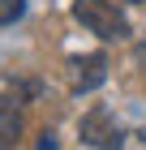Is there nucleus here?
<instances>
[{
	"label": "nucleus",
	"instance_id": "nucleus-6",
	"mask_svg": "<svg viewBox=\"0 0 146 150\" xmlns=\"http://www.w3.org/2000/svg\"><path fill=\"white\" fill-rule=\"evenodd\" d=\"M34 150H56V137H52V133H43V137H39V146Z\"/></svg>",
	"mask_w": 146,
	"mask_h": 150
},
{
	"label": "nucleus",
	"instance_id": "nucleus-2",
	"mask_svg": "<svg viewBox=\"0 0 146 150\" xmlns=\"http://www.w3.org/2000/svg\"><path fill=\"white\" fill-rule=\"evenodd\" d=\"M82 142L95 146V150H120L125 133H120V125L108 112H90V116H82Z\"/></svg>",
	"mask_w": 146,
	"mask_h": 150
},
{
	"label": "nucleus",
	"instance_id": "nucleus-4",
	"mask_svg": "<svg viewBox=\"0 0 146 150\" xmlns=\"http://www.w3.org/2000/svg\"><path fill=\"white\" fill-rule=\"evenodd\" d=\"M22 137V103L13 94H0V150H13Z\"/></svg>",
	"mask_w": 146,
	"mask_h": 150
},
{
	"label": "nucleus",
	"instance_id": "nucleus-1",
	"mask_svg": "<svg viewBox=\"0 0 146 150\" xmlns=\"http://www.w3.org/2000/svg\"><path fill=\"white\" fill-rule=\"evenodd\" d=\"M73 17L99 39H125L129 35V22H125V13L112 0H73Z\"/></svg>",
	"mask_w": 146,
	"mask_h": 150
},
{
	"label": "nucleus",
	"instance_id": "nucleus-3",
	"mask_svg": "<svg viewBox=\"0 0 146 150\" xmlns=\"http://www.w3.org/2000/svg\"><path fill=\"white\" fill-rule=\"evenodd\" d=\"M69 69H73V90L86 94L108 77V56H78V60H69Z\"/></svg>",
	"mask_w": 146,
	"mask_h": 150
},
{
	"label": "nucleus",
	"instance_id": "nucleus-5",
	"mask_svg": "<svg viewBox=\"0 0 146 150\" xmlns=\"http://www.w3.org/2000/svg\"><path fill=\"white\" fill-rule=\"evenodd\" d=\"M22 13H26V0H0V26L17 22Z\"/></svg>",
	"mask_w": 146,
	"mask_h": 150
},
{
	"label": "nucleus",
	"instance_id": "nucleus-7",
	"mask_svg": "<svg viewBox=\"0 0 146 150\" xmlns=\"http://www.w3.org/2000/svg\"><path fill=\"white\" fill-rule=\"evenodd\" d=\"M125 4H142V0H125Z\"/></svg>",
	"mask_w": 146,
	"mask_h": 150
}]
</instances>
